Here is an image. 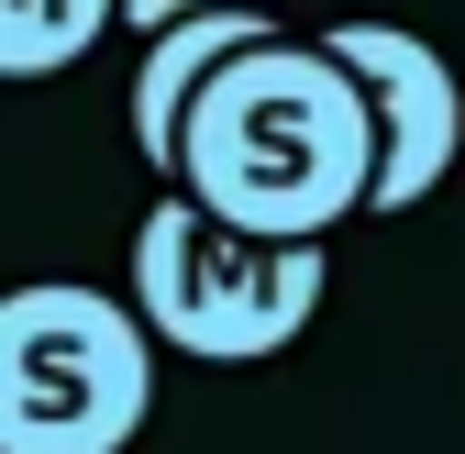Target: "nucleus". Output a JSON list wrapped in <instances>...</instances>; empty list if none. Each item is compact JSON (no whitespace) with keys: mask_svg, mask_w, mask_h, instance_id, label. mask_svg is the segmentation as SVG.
Segmentation results:
<instances>
[{"mask_svg":"<svg viewBox=\"0 0 465 454\" xmlns=\"http://www.w3.org/2000/svg\"><path fill=\"white\" fill-rule=\"evenodd\" d=\"M189 211L232 222L255 244H332L366 211L377 178V111L366 89L300 34H255L189 89L178 155H166Z\"/></svg>","mask_w":465,"mask_h":454,"instance_id":"f257e3e1","label":"nucleus"},{"mask_svg":"<svg viewBox=\"0 0 465 454\" xmlns=\"http://www.w3.org/2000/svg\"><path fill=\"white\" fill-rule=\"evenodd\" d=\"M332 289V244H255L232 222L189 211L166 189L144 222H134V277L123 300L134 321L155 332V355H189V366H266L311 332Z\"/></svg>","mask_w":465,"mask_h":454,"instance_id":"f03ea898","label":"nucleus"},{"mask_svg":"<svg viewBox=\"0 0 465 454\" xmlns=\"http://www.w3.org/2000/svg\"><path fill=\"white\" fill-rule=\"evenodd\" d=\"M155 410V332L89 277L0 289V454H123Z\"/></svg>","mask_w":465,"mask_h":454,"instance_id":"7ed1b4c3","label":"nucleus"},{"mask_svg":"<svg viewBox=\"0 0 465 454\" xmlns=\"http://www.w3.org/2000/svg\"><path fill=\"white\" fill-rule=\"evenodd\" d=\"M322 55L343 78L366 89L377 111V178H366V211H421L443 178H454V155H465V78H454V55L421 44L411 23H332Z\"/></svg>","mask_w":465,"mask_h":454,"instance_id":"20e7f679","label":"nucleus"},{"mask_svg":"<svg viewBox=\"0 0 465 454\" xmlns=\"http://www.w3.org/2000/svg\"><path fill=\"white\" fill-rule=\"evenodd\" d=\"M255 34H277V12H255V0H200V12H178L155 44H144V67H134V155L166 178V155H178V111H189V89L222 67L232 44H255Z\"/></svg>","mask_w":465,"mask_h":454,"instance_id":"39448f33","label":"nucleus"},{"mask_svg":"<svg viewBox=\"0 0 465 454\" xmlns=\"http://www.w3.org/2000/svg\"><path fill=\"white\" fill-rule=\"evenodd\" d=\"M111 34V0H0V78H67Z\"/></svg>","mask_w":465,"mask_h":454,"instance_id":"423d86ee","label":"nucleus"}]
</instances>
